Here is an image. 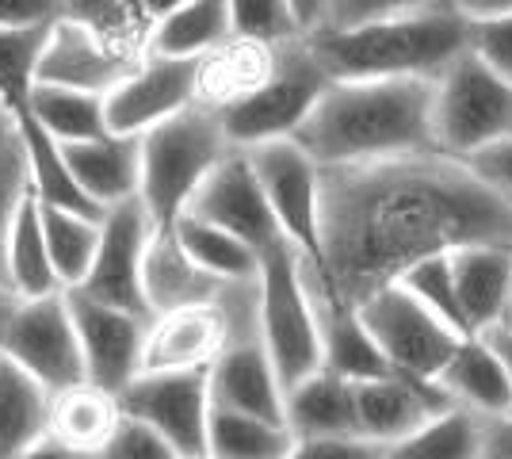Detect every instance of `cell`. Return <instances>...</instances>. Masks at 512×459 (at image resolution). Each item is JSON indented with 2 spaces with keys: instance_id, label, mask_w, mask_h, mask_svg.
<instances>
[{
  "instance_id": "obj_1",
  "label": "cell",
  "mask_w": 512,
  "mask_h": 459,
  "mask_svg": "<svg viewBox=\"0 0 512 459\" xmlns=\"http://www.w3.org/2000/svg\"><path fill=\"white\" fill-rule=\"evenodd\" d=\"M470 245L512 249V203L467 161L417 153L321 169V272L352 306Z\"/></svg>"
},
{
  "instance_id": "obj_2",
  "label": "cell",
  "mask_w": 512,
  "mask_h": 459,
  "mask_svg": "<svg viewBox=\"0 0 512 459\" xmlns=\"http://www.w3.org/2000/svg\"><path fill=\"white\" fill-rule=\"evenodd\" d=\"M318 169L436 153L428 81H341L321 92L291 138Z\"/></svg>"
},
{
  "instance_id": "obj_3",
  "label": "cell",
  "mask_w": 512,
  "mask_h": 459,
  "mask_svg": "<svg viewBox=\"0 0 512 459\" xmlns=\"http://www.w3.org/2000/svg\"><path fill=\"white\" fill-rule=\"evenodd\" d=\"M321 73L341 81H436L470 50V23L459 4H402L394 16L348 31L306 39Z\"/></svg>"
},
{
  "instance_id": "obj_4",
  "label": "cell",
  "mask_w": 512,
  "mask_h": 459,
  "mask_svg": "<svg viewBox=\"0 0 512 459\" xmlns=\"http://www.w3.org/2000/svg\"><path fill=\"white\" fill-rule=\"evenodd\" d=\"M230 153L218 115L192 108L138 138V203L153 230H172L199 184Z\"/></svg>"
},
{
  "instance_id": "obj_5",
  "label": "cell",
  "mask_w": 512,
  "mask_h": 459,
  "mask_svg": "<svg viewBox=\"0 0 512 459\" xmlns=\"http://www.w3.org/2000/svg\"><path fill=\"white\" fill-rule=\"evenodd\" d=\"M256 341L268 352L279 375V387L291 391L295 383L321 372L318 318L310 291L302 284L299 253L279 241L260 257L256 272Z\"/></svg>"
},
{
  "instance_id": "obj_6",
  "label": "cell",
  "mask_w": 512,
  "mask_h": 459,
  "mask_svg": "<svg viewBox=\"0 0 512 459\" xmlns=\"http://www.w3.org/2000/svg\"><path fill=\"white\" fill-rule=\"evenodd\" d=\"M512 134V88L474 54H463L432 81V142L451 161H470Z\"/></svg>"
},
{
  "instance_id": "obj_7",
  "label": "cell",
  "mask_w": 512,
  "mask_h": 459,
  "mask_svg": "<svg viewBox=\"0 0 512 459\" xmlns=\"http://www.w3.org/2000/svg\"><path fill=\"white\" fill-rule=\"evenodd\" d=\"M329 85L333 81L321 73L306 43L283 46L276 54L272 77L256 88L249 100L218 111V127L226 134V146L230 150H256L268 142L295 138Z\"/></svg>"
},
{
  "instance_id": "obj_8",
  "label": "cell",
  "mask_w": 512,
  "mask_h": 459,
  "mask_svg": "<svg viewBox=\"0 0 512 459\" xmlns=\"http://www.w3.org/2000/svg\"><path fill=\"white\" fill-rule=\"evenodd\" d=\"M142 58H146V50L96 27L73 4H62L58 16L46 27L43 50L35 62V85L88 92V96L104 100Z\"/></svg>"
},
{
  "instance_id": "obj_9",
  "label": "cell",
  "mask_w": 512,
  "mask_h": 459,
  "mask_svg": "<svg viewBox=\"0 0 512 459\" xmlns=\"http://www.w3.org/2000/svg\"><path fill=\"white\" fill-rule=\"evenodd\" d=\"M356 310H360V322L367 326L371 341L379 345L383 360L390 364V372L417 379V383H436L463 341L444 322H436L425 306L398 284L375 291Z\"/></svg>"
},
{
  "instance_id": "obj_10",
  "label": "cell",
  "mask_w": 512,
  "mask_h": 459,
  "mask_svg": "<svg viewBox=\"0 0 512 459\" xmlns=\"http://www.w3.org/2000/svg\"><path fill=\"white\" fill-rule=\"evenodd\" d=\"M0 356L8 364H16L23 375H31L50 398L88 383L77 329H73L69 306H65V291L31 299V303H16L8 326H4V337H0Z\"/></svg>"
},
{
  "instance_id": "obj_11",
  "label": "cell",
  "mask_w": 512,
  "mask_h": 459,
  "mask_svg": "<svg viewBox=\"0 0 512 459\" xmlns=\"http://www.w3.org/2000/svg\"><path fill=\"white\" fill-rule=\"evenodd\" d=\"M241 153L253 165L256 184L268 199L283 241L302 261L321 264V169L291 138Z\"/></svg>"
},
{
  "instance_id": "obj_12",
  "label": "cell",
  "mask_w": 512,
  "mask_h": 459,
  "mask_svg": "<svg viewBox=\"0 0 512 459\" xmlns=\"http://www.w3.org/2000/svg\"><path fill=\"white\" fill-rule=\"evenodd\" d=\"M119 410L150 425L180 459L207 456V421H211L207 372L138 375L119 394Z\"/></svg>"
},
{
  "instance_id": "obj_13",
  "label": "cell",
  "mask_w": 512,
  "mask_h": 459,
  "mask_svg": "<svg viewBox=\"0 0 512 459\" xmlns=\"http://www.w3.org/2000/svg\"><path fill=\"white\" fill-rule=\"evenodd\" d=\"M150 238L153 222L138 199H130L123 207H111L104 222H100L96 261H92L85 284L77 291L92 303L115 306L123 314L150 322V306H146V295H142V261H146Z\"/></svg>"
},
{
  "instance_id": "obj_14",
  "label": "cell",
  "mask_w": 512,
  "mask_h": 459,
  "mask_svg": "<svg viewBox=\"0 0 512 459\" xmlns=\"http://www.w3.org/2000/svg\"><path fill=\"white\" fill-rule=\"evenodd\" d=\"M184 215H192V219L207 222V226L230 234V238L245 241L260 257L283 241L276 219L268 211V199L256 184L253 165L241 150H230L214 165Z\"/></svg>"
},
{
  "instance_id": "obj_15",
  "label": "cell",
  "mask_w": 512,
  "mask_h": 459,
  "mask_svg": "<svg viewBox=\"0 0 512 459\" xmlns=\"http://www.w3.org/2000/svg\"><path fill=\"white\" fill-rule=\"evenodd\" d=\"M195 108V62L142 58L104 96V123L115 138H142Z\"/></svg>"
},
{
  "instance_id": "obj_16",
  "label": "cell",
  "mask_w": 512,
  "mask_h": 459,
  "mask_svg": "<svg viewBox=\"0 0 512 459\" xmlns=\"http://www.w3.org/2000/svg\"><path fill=\"white\" fill-rule=\"evenodd\" d=\"M65 306L77 329V345L85 360V379L107 394L127 391L142 372V341H146V318L123 314L115 306L92 303L81 291H65Z\"/></svg>"
},
{
  "instance_id": "obj_17",
  "label": "cell",
  "mask_w": 512,
  "mask_h": 459,
  "mask_svg": "<svg viewBox=\"0 0 512 459\" xmlns=\"http://www.w3.org/2000/svg\"><path fill=\"white\" fill-rule=\"evenodd\" d=\"M352 398H356V437L383 444V448L402 444L428 417L451 410L448 394L436 383H417L406 375L352 383Z\"/></svg>"
},
{
  "instance_id": "obj_18",
  "label": "cell",
  "mask_w": 512,
  "mask_h": 459,
  "mask_svg": "<svg viewBox=\"0 0 512 459\" xmlns=\"http://www.w3.org/2000/svg\"><path fill=\"white\" fill-rule=\"evenodd\" d=\"M207 391L214 410L283 425V387L256 333H241L222 349V356L207 368Z\"/></svg>"
},
{
  "instance_id": "obj_19",
  "label": "cell",
  "mask_w": 512,
  "mask_h": 459,
  "mask_svg": "<svg viewBox=\"0 0 512 459\" xmlns=\"http://www.w3.org/2000/svg\"><path fill=\"white\" fill-rule=\"evenodd\" d=\"M451 280L470 337L512 322V249L501 245H470L448 253Z\"/></svg>"
},
{
  "instance_id": "obj_20",
  "label": "cell",
  "mask_w": 512,
  "mask_h": 459,
  "mask_svg": "<svg viewBox=\"0 0 512 459\" xmlns=\"http://www.w3.org/2000/svg\"><path fill=\"white\" fill-rule=\"evenodd\" d=\"M436 387L448 394L451 406L467 410L486 425H509L512 421V391L501 360L482 337H463L448 368L440 372Z\"/></svg>"
},
{
  "instance_id": "obj_21",
  "label": "cell",
  "mask_w": 512,
  "mask_h": 459,
  "mask_svg": "<svg viewBox=\"0 0 512 459\" xmlns=\"http://www.w3.org/2000/svg\"><path fill=\"white\" fill-rule=\"evenodd\" d=\"M142 295L150 306V318H157V314L184 310V306L218 303L226 287L214 284L207 272H199L188 261V253L180 249L172 230H153L146 261H142Z\"/></svg>"
},
{
  "instance_id": "obj_22",
  "label": "cell",
  "mask_w": 512,
  "mask_h": 459,
  "mask_svg": "<svg viewBox=\"0 0 512 459\" xmlns=\"http://www.w3.org/2000/svg\"><path fill=\"white\" fill-rule=\"evenodd\" d=\"M276 54L279 50L245 43V39H226L203 62H195V108L218 115V111L249 100L256 88L272 77Z\"/></svg>"
},
{
  "instance_id": "obj_23",
  "label": "cell",
  "mask_w": 512,
  "mask_h": 459,
  "mask_svg": "<svg viewBox=\"0 0 512 459\" xmlns=\"http://www.w3.org/2000/svg\"><path fill=\"white\" fill-rule=\"evenodd\" d=\"M62 157L77 180V188L104 215L111 207H123L130 199H138V138L104 134L96 142L62 146Z\"/></svg>"
},
{
  "instance_id": "obj_24",
  "label": "cell",
  "mask_w": 512,
  "mask_h": 459,
  "mask_svg": "<svg viewBox=\"0 0 512 459\" xmlns=\"http://www.w3.org/2000/svg\"><path fill=\"white\" fill-rule=\"evenodd\" d=\"M230 39V0H184L165 4L153 20L146 54L169 62H203Z\"/></svg>"
},
{
  "instance_id": "obj_25",
  "label": "cell",
  "mask_w": 512,
  "mask_h": 459,
  "mask_svg": "<svg viewBox=\"0 0 512 459\" xmlns=\"http://www.w3.org/2000/svg\"><path fill=\"white\" fill-rule=\"evenodd\" d=\"M283 425L295 444L302 440L356 437V398L352 383L329 372H314L310 379L283 391Z\"/></svg>"
},
{
  "instance_id": "obj_26",
  "label": "cell",
  "mask_w": 512,
  "mask_h": 459,
  "mask_svg": "<svg viewBox=\"0 0 512 459\" xmlns=\"http://www.w3.org/2000/svg\"><path fill=\"white\" fill-rule=\"evenodd\" d=\"M119 421H123L119 398L92 387V383H81V387H69V391L50 398L46 437L62 440L77 452L100 456L107 448V440L115 437Z\"/></svg>"
},
{
  "instance_id": "obj_27",
  "label": "cell",
  "mask_w": 512,
  "mask_h": 459,
  "mask_svg": "<svg viewBox=\"0 0 512 459\" xmlns=\"http://www.w3.org/2000/svg\"><path fill=\"white\" fill-rule=\"evenodd\" d=\"M4 287L16 303H31V299H46V295H62V287L54 280V268L46 257L43 219H39V203L27 196L20 215L8 230V245H4Z\"/></svg>"
},
{
  "instance_id": "obj_28",
  "label": "cell",
  "mask_w": 512,
  "mask_h": 459,
  "mask_svg": "<svg viewBox=\"0 0 512 459\" xmlns=\"http://www.w3.org/2000/svg\"><path fill=\"white\" fill-rule=\"evenodd\" d=\"M50 394L0 356V459H20L46 437Z\"/></svg>"
},
{
  "instance_id": "obj_29",
  "label": "cell",
  "mask_w": 512,
  "mask_h": 459,
  "mask_svg": "<svg viewBox=\"0 0 512 459\" xmlns=\"http://www.w3.org/2000/svg\"><path fill=\"white\" fill-rule=\"evenodd\" d=\"M172 234L180 241V249L188 253V261L207 272L214 284L222 287H245L256 284V272H260V253H253L245 241L230 238L222 230H214L207 222L192 219V215H180Z\"/></svg>"
},
{
  "instance_id": "obj_30",
  "label": "cell",
  "mask_w": 512,
  "mask_h": 459,
  "mask_svg": "<svg viewBox=\"0 0 512 459\" xmlns=\"http://www.w3.org/2000/svg\"><path fill=\"white\" fill-rule=\"evenodd\" d=\"M27 115L58 146H81V142H96V138L107 134L104 100L88 96V92L35 85L31 88V100H27Z\"/></svg>"
},
{
  "instance_id": "obj_31",
  "label": "cell",
  "mask_w": 512,
  "mask_h": 459,
  "mask_svg": "<svg viewBox=\"0 0 512 459\" xmlns=\"http://www.w3.org/2000/svg\"><path fill=\"white\" fill-rule=\"evenodd\" d=\"M486 437V421L451 406L444 414L428 417L413 437L386 448V459H486Z\"/></svg>"
},
{
  "instance_id": "obj_32",
  "label": "cell",
  "mask_w": 512,
  "mask_h": 459,
  "mask_svg": "<svg viewBox=\"0 0 512 459\" xmlns=\"http://www.w3.org/2000/svg\"><path fill=\"white\" fill-rule=\"evenodd\" d=\"M46 238V257L54 268V280L62 291H77L85 284L88 268L96 261V245H100V222L85 215H69V211H50L39 207Z\"/></svg>"
},
{
  "instance_id": "obj_33",
  "label": "cell",
  "mask_w": 512,
  "mask_h": 459,
  "mask_svg": "<svg viewBox=\"0 0 512 459\" xmlns=\"http://www.w3.org/2000/svg\"><path fill=\"white\" fill-rule=\"evenodd\" d=\"M295 440L283 425L214 410L207 421V459H291Z\"/></svg>"
},
{
  "instance_id": "obj_34",
  "label": "cell",
  "mask_w": 512,
  "mask_h": 459,
  "mask_svg": "<svg viewBox=\"0 0 512 459\" xmlns=\"http://www.w3.org/2000/svg\"><path fill=\"white\" fill-rule=\"evenodd\" d=\"M46 27H0V104L16 111L27 108L35 88V62L43 50Z\"/></svg>"
},
{
  "instance_id": "obj_35",
  "label": "cell",
  "mask_w": 512,
  "mask_h": 459,
  "mask_svg": "<svg viewBox=\"0 0 512 459\" xmlns=\"http://www.w3.org/2000/svg\"><path fill=\"white\" fill-rule=\"evenodd\" d=\"M230 39L283 50L302 43L291 0H230Z\"/></svg>"
},
{
  "instance_id": "obj_36",
  "label": "cell",
  "mask_w": 512,
  "mask_h": 459,
  "mask_svg": "<svg viewBox=\"0 0 512 459\" xmlns=\"http://www.w3.org/2000/svg\"><path fill=\"white\" fill-rule=\"evenodd\" d=\"M398 287H406L417 303L425 306L436 322H444L451 333L470 337L463 310H459V295H455V280H451V261L448 257H428V261L413 264L406 276L398 280Z\"/></svg>"
},
{
  "instance_id": "obj_37",
  "label": "cell",
  "mask_w": 512,
  "mask_h": 459,
  "mask_svg": "<svg viewBox=\"0 0 512 459\" xmlns=\"http://www.w3.org/2000/svg\"><path fill=\"white\" fill-rule=\"evenodd\" d=\"M27 196H31L27 150H23L20 131H12L0 138V287H4V245H8V230H12V222H16L23 203H27Z\"/></svg>"
},
{
  "instance_id": "obj_38",
  "label": "cell",
  "mask_w": 512,
  "mask_h": 459,
  "mask_svg": "<svg viewBox=\"0 0 512 459\" xmlns=\"http://www.w3.org/2000/svg\"><path fill=\"white\" fill-rule=\"evenodd\" d=\"M470 54L512 88V12L486 23H470Z\"/></svg>"
},
{
  "instance_id": "obj_39",
  "label": "cell",
  "mask_w": 512,
  "mask_h": 459,
  "mask_svg": "<svg viewBox=\"0 0 512 459\" xmlns=\"http://www.w3.org/2000/svg\"><path fill=\"white\" fill-rule=\"evenodd\" d=\"M100 459H180V456L153 433L150 425H142V421H134V417L123 414L115 437L107 440V448L100 452Z\"/></svg>"
},
{
  "instance_id": "obj_40",
  "label": "cell",
  "mask_w": 512,
  "mask_h": 459,
  "mask_svg": "<svg viewBox=\"0 0 512 459\" xmlns=\"http://www.w3.org/2000/svg\"><path fill=\"white\" fill-rule=\"evenodd\" d=\"M291 459H386V448L363 437L302 440V444H295Z\"/></svg>"
},
{
  "instance_id": "obj_41",
  "label": "cell",
  "mask_w": 512,
  "mask_h": 459,
  "mask_svg": "<svg viewBox=\"0 0 512 459\" xmlns=\"http://www.w3.org/2000/svg\"><path fill=\"white\" fill-rule=\"evenodd\" d=\"M467 165H470V173H478L493 192H501V196L512 203V138L497 142L490 150L474 153Z\"/></svg>"
},
{
  "instance_id": "obj_42",
  "label": "cell",
  "mask_w": 512,
  "mask_h": 459,
  "mask_svg": "<svg viewBox=\"0 0 512 459\" xmlns=\"http://www.w3.org/2000/svg\"><path fill=\"white\" fill-rule=\"evenodd\" d=\"M62 4L50 0H0V27H43L58 16Z\"/></svg>"
},
{
  "instance_id": "obj_43",
  "label": "cell",
  "mask_w": 512,
  "mask_h": 459,
  "mask_svg": "<svg viewBox=\"0 0 512 459\" xmlns=\"http://www.w3.org/2000/svg\"><path fill=\"white\" fill-rule=\"evenodd\" d=\"M20 459H100V456L77 452V448H69V444H62V440H54V437H43L39 444H31Z\"/></svg>"
},
{
  "instance_id": "obj_44",
  "label": "cell",
  "mask_w": 512,
  "mask_h": 459,
  "mask_svg": "<svg viewBox=\"0 0 512 459\" xmlns=\"http://www.w3.org/2000/svg\"><path fill=\"white\" fill-rule=\"evenodd\" d=\"M482 341H486V345L493 349V356L501 360L505 379H509V391H512V326L490 329V333H482Z\"/></svg>"
},
{
  "instance_id": "obj_45",
  "label": "cell",
  "mask_w": 512,
  "mask_h": 459,
  "mask_svg": "<svg viewBox=\"0 0 512 459\" xmlns=\"http://www.w3.org/2000/svg\"><path fill=\"white\" fill-rule=\"evenodd\" d=\"M486 459H512V421L509 425H490Z\"/></svg>"
},
{
  "instance_id": "obj_46",
  "label": "cell",
  "mask_w": 512,
  "mask_h": 459,
  "mask_svg": "<svg viewBox=\"0 0 512 459\" xmlns=\"http://www.w3.org/2000/svg\"><path fill=\"white\" fill-rule=\"evenodd\" d=\"M12 310H16V299L0 287V337H4V326H8V318H12Z\"/></svg>"
},
{
  "instance_id": "obj_47",
  "label": "cell",
  "mask_w": 512,
  "mask_h": 459,
  "mask_svg": "<svg viewBox=\"0 0 512 459\" xmlns=\"http://www.w3.org/2000/svg\"><path fill=\"white\" fill-rule=\"evenodd\" d=\"M12 131H16V119H12V111L0 104V138H4V134H12Z\"/></svg>"
},
{
  "instance_id": "obj_48",
  "label": "cell",
  "mask_w": 512,
  "mask_h": 459,
  "mask_svg": "<svg viewBox=\"0 0 512 459\" xmlns=\"http://www.w3.org/2000/svg\"><path fill=\"white\" fill-rule=\"evenodd\" d=\"M203 459H207V456H203Z\"/></svg>"
},
{
  "instance_id": "obj_49",
  "label": "cell",
  "mask_w": 512,
  "mask_h": 459,
  "mask_svg": "<svg viewBox=\"0 0 512 459\" xmlns=\"http://www.w3.org/2000/svg\"><path fill=\"white\" fill-rule=\"evenodd\" d=\"M509 326H512V322H509Z\"/></svg>"
},
{
  "instance_id": "obj_50",
  "label": "cell",
  "mask_w": 512,
  "mask_h": 459,
  "mask_svg": "<svg viewBox=\"0 0 512 459\" xmlns=\"http://www.w3.org/2000/svg\"><path fill=\"white\" fill-rule=\"evenodd\" d=\"M509 138H512V134H509Z\"/></svg>"
}]
</instances>
